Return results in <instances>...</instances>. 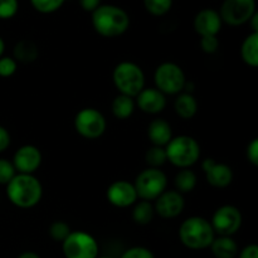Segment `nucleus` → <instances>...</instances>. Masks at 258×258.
Masks as SVG:
<instances>
[{
    "label": "nucleus",
    "instance_id": "nucleus-19",
    "mask_svg": "<svg viewBox=\"0 0 258 258\" xmlns=\"http://www.w3.org/2000/svg\"><path fill=\"white\" fill-rule=\"evenodd\" d=\"M211 248L216 258H236L238 254V246L231 237L221 236L214 238Z\"/></svg>",
    "mask_w": 258,
    "mask_h": 258
},
{
    "label": "nucleus",
    "instance_id": "nucleus-20",
    "mask_svg": "<svg viewBox=\"0 0 258 258\" xmlns=\"http://www.w3.org/2000/svg\"><path fill=\"white\" fill-rule=\"evenodd\" d=\"M241 55L244 63L251 67L258 66V33H252L242 43Z\"/></svg>",
    "mask_w": 258,
    "mask_h": 258
},
{
    "label": "nucleus",
    "instance_id": "nucleus-23",
    "mask_svg": "<svg viewBox=\"0 0 258 258\" xmlns=\"http://www.w3.org/2000/svg\"><path fill=\"white\" fill-rule=\"evenodd\" d=\"M14 55L20 62H33L38 57L37 45L29 40H22L15 45Z\"/></svg>",
    "mask_w": 258,
    "mask_h": 258
},
{
    "label": "nucleus",
    "instance_id": "nucleus-39",
    "mask_svg": "<svg viewBox=\"0 0 258 258\" xmlns=\"http://www.w3.org/2000/svg\"><path fill=\"white\" fill-rule=\"evenodd\" d=\"M249 20H251V23H252V29H253V33H258V24H257L258 14H257V13Z\"/></svg>",
    "mask_w": 258,
    "mask_h": 258
},
{
    "label": "nucleus",
    "instance_id": "nucleus-34",
    "mask_svg": "<svg viewBox=\"0 0 258 258\" xmlns=\"http://www.w3.org/2000/svg\"><path fill=\"white\" fill-rule=\"evenodd\" d=\"M201 47L203 52L208 53V54L216 53L219 47L218 39H217V37H202Z\"/></svg>",
    "mask_w": 258,
    "mask_h": 258
},
{
    "label": "nucleus",
    "instance_id": "nucleus-35",
    "mask_svg": "<svg viewBox=\"0 0 258 258\" xmlns=\"http://www.w3.org/2000/svg\"><path fill=\"white\" fill-rule=\"evenodd\" d=\"M247 158H248L249 163H252L253 165H258V140L254 139L252 140V143L249 144L248 148H247Z\"/></svg>",
    "mask_w": 258,
    "mask_h": 258
},
{
    "label": "nucleus",
    "instance_id": "nucleus-41",
    "mask_svg": "<svg viewBox=\"0 0 258 258\" xmlns=\"http://www.w3.org/2000/svg\"><path fill=\"white\" fill-rule=\"evenodd\" d=\"M4 48H5V44H4V40L0 38V58H2L3 53H4Z\"/></svg>",
    "mask_w": 258,
    "mask_h": 258
},
{
    "label": "nucleus",
    "instance_id": "nucleus-18",
    "mask_svg": "<svg viewBox=\"0 0 258 258\" xmlns=\"http://www.w3.org/2000/svg\"><path fill=\"white\" fill-rule=\"evenodd\" d=\"M148 135L151 143L154 144V146H160V148L168 145L169 141L173 139L171 138L170 125L166 121L161 120V118L154 120L149 125Z\"/></svg>",
    "mask_w": 258,
    "mask_h": 258
},
{
    "label": "nucleus",
    "instance_id": "nucleus-27",
    "mask_svg": "<svg viewBox=\"0 0 258 258\" xmlns=\"http://www.w3.org/2000/svg\"><path fill=\"white\" fill-rule=\"evenodd\" d=\"M166 160H168V159H166L165 149L160 148V146H153V148L149 149L148 153H146V163H148L151 168L161 166Z\"/></svg>",
    "mask_w": 258,
    "mask_h": 258
},
{
    "label": "nucleus",
    "instance_id": "nucleus-7",
    "mask_svg": "<svg viewBox=\"0 0 258 258\" xmlns=\"http://www.w3.org/2000/svg\"><path fill=\"white\" fill-rule=\"evenodd\" d=\"M62 251L66 258H97L98 244L91 234L71 232L62 242Z\"/></svg>",
    "mask_w": 258,
    "mask_h": 258
},
{
    "label": "nucleus",
    "instance_id": "nucleus-26",
    "mask_svg": "<svg viewBox=\"0 0 258 258\" xmlns=\"http://www.w3.org/2000/svg\"><path fill=\"white\" fill-rule=\"evenodd\" d=\"M144 5L150 14L161 17L171 9L173 0H144Z\"/></svg>",
    "mask_w": 258,
    "mask_h": 258
},
{
    "label": "nucleus",
    "instance_id": "nucleus-28",
    "mask_svg": "<svg viewBox=\"0 0 258 258\" xmlns=\"http://www.w3.org/2000/svg\"><path fill=\"white\" fill-rule=\"evenodd\" d=\"M30 3L37 12L43 13V14H49V13L59 9L64 0H30Z\"/></svg>",
    "mask_w": 258,
    "mask_h": 258
},
{
    "label": "nucleus",
    "instance_id": "nucleus-30",
    "mask_svg": "<svg viewBox=\"0 0 258 258\" xmlns=\"http://www.w3.org/2000/svg\"><path fill=\"white\" fill-rule=\"evenodd\" d=\"M18 0H0V19H10L18 12Z\"/></svg>",
    "mask_w": 258,
    "mask_h": 258
},
{
    "label": "nucleus",
    "instance_id": "nucleus-31",
    "mask_svg": "<svg viewBox=\"0 0 258 258\" xmlns=\"http://www.w3.org/2000/svg\"><path fill=\"white\" fill-rule=\"evenodd\" d=\"M15 176V168L13 163L0 159V184H8Z\"/></svg>",
    "mask_w": 258,
    "mask_h": 258
},
{
    "label": "nucleus",
    "instance_id": "nucleus-42",
    "mask_svg": "<svg viewBox=\"0 0 258 258\" xmlns=\"http://www.w3.org/2000/svg\"><path fill=\"white\" fill-rule=\"evenodd\" d=\"M98 258V257H97ZM100 258H112V257H100Z\"/></svg>",
    "mask_w": 258,
    "mask_h": 258
},
{
    "label": "nucleus",
    "instance_id": "nucleus-8",
    "mask_svg": "<svg viewBox=\"0 0 258 258\" xmlns=\"http://www.w3.org/2000/svg\"><path fill=\"white\" fill-rule=\"evenodd\" d=\"M155 85L164 95H175L185 86V75L183 70L175 63L166 62L159 66L154 75Z\"/></svg>",
    "mask_w": 258,
    "mask_h": 258
},
{
    "label": "nucleus",
    "instance_id": "nucleus-3",
    "mask_svg": "<svg viewBox=\"0 0 258 258\" xmlns=\"http://www.w3.org/2000/svg\"><path fill=\"white\" fill-rule=\"evenodd\" d=\"M216 232L207 219L202 217H191L183 222L179 229V238L181 243L190 249H204L211 247L216 238Z\"/></svg>",
    "mask_w": 258,
    "mask_h": 258
},
{
    "label": "nucleus",
    "instance_id": "nucleus-37",
    "mask_svg": "<svg viewBox=\"0 0 258 258\" xmlns=\"http://www.w3.org/2000/svg\"><path fill=\"white\" fill-rule=\"evenodd\" d=\"M10 145V135L7 128L0 126V153L7 150L8 146Z\"/></svg>",
    "mask_w": 258,
    "mask_h": 258
},
{
    "label": "nucleus",
    "instance_id": "nucleus-40",
    "mask_svg": "<svg viewBox=\"0 0 258 258\" xmlns=\"http://www.w3.org/2000/svg\"><path fill=\"white\" fill-rule=\"evenodd\" d=\"M18 258H40L38 256L37 253H34V252H24V253L20 254Z\"/></svg>",
    "mask_w": 258,
    "mask_h": 258
},
{
    "label": "nucleus",
    "instance_id": "nucleus-5",
    "mask_svg": "<svg viewBox=\"0 0 258 258\" xmlns=\"http://www.w3.org/2000/svg\"><path fill=\"white\" fill-rule=\"evenodd\" d=\"M113 83L121 95L135 97L145 86V76L141 68L133 62H122L116 66L112 75Z\"/></svg>",
    "mask_w": 258,
    "mask_h": 258
},
{
    "label": "nucleus",
    "instance_id": "nucleus-17",
    "mask_svg": "<svg viewBox=\"0 0 258 258\" xmlns=\"http://www.w3.org/2000/svg\"><path fill=\"white\" fill-rule=\"evenodd\" d=\"M165 95L158 88H144L138 95V106L146 113H159L165 108Z\"/></svg>",
    "mask_w": 258,
    "mask_h": 258
},
{
    "label": "nucleus",
    "instance_id": "nucleus-16",
    "mask_svg": "<svg viewBox=\"0 0 258 258\" xmlns=\"http://www.w3.org/2000/svg\"><path fill=\"white\" fill-rule=\"evenodd\" d=\"M156 212L163 218H174L178 217L184 209V198L179 191H164L156 199Z\"/></svg>",
    "mask_w": 258,
    "mask_h": 258
},
{
    "label": "nucleus",
    "instance_id": "nucleus-21",
    "mask_svg": "<svg viewBox=\"0 0 258 258\" xmlns=\"http://www.w3.org/2000/svg\"><path fill=\"white\" fill-rule=\"evenodd\" d=\"M176 113L180 116L181 118H191L197 113L198 110V103H197L196 98L190 95V93H184L176 98L175 103H174Z\"/></svg>",
    "mask_w": 258,
    "mask_h": 258
},
{
    "label": "nucleus",
    "instance_id": "nucleus-1",
    "mask_svg": "<svg viewBox=\"0 0 258 258\" xmlns=\"http://www.w3.org/2000/svg\"><path fill=\"white\" fill-rule=\"evenodd\" d=\"M92 25L96 32L106 38L122 35L130 25L128 14L115 5H100L92 12Z\"/></svg>",
    "mask_w": 258,
    "mask_h": 258
},
{
    "label": "nucleus",
    "instance_id": "nucleus-36",
    "mask_svg": "<svg viewBox=\"0 0 258 258\" xmlns=\"http://www.w3.org/2000/svg\"><path fill=\"white\" fill-rule=\"evenodd\" d=\"M239 258H258V247L256 244H249L244 247L239 253Z\"/></svg>",
    "mask_w": 258,
    "mask_h": 258
},
{
    "label": "nucleus",
    "instance_id": "nucleus-33",
    "mask_svg": "<svg viewBox=\"0 0 258 258\" xmlns=\"http://www.w3.org/2000/svg\"><path fill=\"white\" fill-rule=\"evenodd\" d=\"M121 258H155L153 252L145 247H133L128 248Z\"/></svg>",
    "mask_w": 258,
    "mask_h": 258
},
{
    "label": "nucleus",
    "instance_id": "nucleus-6",
    "mask_svg": "<svg viewBox=\"0 0 258 258\" xmlns=\"http://www.w3.org/2000/svg\"><path fill=\"white\" fill-rule=\"evenodd\" d=\"M168 179L158 168H150L141 171L136 178L135 190L143 201H155L165 191Z\"/></svg>",
    "mask_w": 258,
    "mask_h": 258
},
{
    "label": "nucleus",
    "instance_id": "nucleus-32",
    "mask_svg": "<svg viewBox=\"0 0 258 258\" xmlns=\"http://www.w3.org/2000/svg\"><path fill=\"white\" fill-rule=\"evenodd\" d=\"M17 71V62L10 57L0 58V77H10Z\"/></svg>",
    "mask_w": 258,
    "mask_h": 258
},
{
    "label": "nucleus",
    "instance_id": "nucleus-24",
    "mask_svg": "<svg viewBox=\"0 0 258 258\" xmlns=\"http://www.w3.org/2000/svg\"><path fill=\"white\" fill-rule=\"evenodd\" d=\"M197 185V176L189 169H183L175 176V186L179 193H189Z\"/></svg>",
    "mask_w": 258,
    "mask_h": 258
},
{
    "label": "nucleus",
    "instance_id": "nucleus-12",
    "mask_svg": "<svg viewBox=\"0 0 258 258\" xmlns=\"http://www.w3.org/2000/svg\"><path fill=\"white\" fill-rule=\"evenodd\" d=\"M42 163L39 149L33 145H24L17 150L13 160L15 170L19 174H33Z\"/></svg>",
    "mask_w": 258,
    "mask_h": 258
},
{
    "label": "nucleus",
    "instance_id": "nucleus-22",
    "mask_svg": "<svg viewBox=\"0 0 258 258\" xmlns=\"http://www.w3.org/2000/svg\"><path fill=\"white\" fill-rule=\"evenodd\" d=\"M134 110H135V102H134L133 97L120 95L113 100L112 112L117 118L125 120V118L130 117L133 115Z\"/></svg>",
    "mask_w": 258,
    "mask_h": 258
},
{
    "label": "nucleus",
    "instance_id": "nucleus-25",
    "mask_svg": "<svg viewBox=\"0 0 258 258\" xmlns=\"http://www.w3.org/2000/svg\"><path fill=\"white\" fill-rule=\"evenodd\" d=\"M154 208L148 201H141L133 211V218L138 224H148L153 221Z\"/></svg>",
    "mask_w": 258,
    "mask_h": 258
},
{
    "label": "nucleus",
    "instance_id": "nucleus-15",
    "mask_svg": "<svg viewBox=\"0 0 258 258\" xmlns=\"http://www.w3.org/2000/svg\"><path fill=\"white\" fill-rule=\"evenodd\" d=\"M222 23L219 13L213 9H204L194 18V29L201 37H217Z\"/></svg>",
    "mask_w": 258,
    "mask_h": 258
},
{
    "label": "nucleus",
    "instance_id": "nucleus-9",
    "mask_svg": "<svg viewBox=\"0 0 258 258\" xmlns=\"http://www.w3.org/2000/svg\"><path fill=\"white\" fill-rule=\"evenodd\" d=\"M75 127L82 138L98 139L106 130V120L96 108H83L76 115Z\"/></svg>",
    "mask_w": 258,
    "mask_h": 258
},
{
    "label": "nucleus",
    "instance_id": "nucleus-29",
    "mask_svg": "<svg viewBox=\"0 0 258 258\" xmlns=\"http://www.w3.org/2000/svg\"><path fill=\"white\" fill-rule=\"evenodd\" d=\"M70 226L64 222H54L49 228V234L54 241L63 242L70 236Z\"/></svg>",
    "mask_w": 258,
    "mask_h": 258
},
{
    "label": "nucleus",
    "instance_id": "nucleus-13",
    "mask_svg": "<svg viewBox=\"0 0 258 258\" xmlns=\"http://www.w3.org/2000/svg\"><path fill=\"white\" fill-rule=\"evenodd\" d=\"M107 199L112 206L117 208H126L135 204L138 199L135 186L128 181L117 180L111 184L107 189Z\"/></svg>",
    "mask_w": 258,
    "mask_h": 258
},
{
    "label": "nucleus",
    "instance_id": "nucleus-10",
    "mask_svg": "<svg viewBox=\"0 0 258 258\" xmlns=\"http://www.w3.org/2000/svg\"><path fill=\"white\" fill-rule=\"evenodd\" d=\"M256 14V2L254 0H224L221 8L222 22L238 27L249 22Z\"/></svg>",
    "mask_w": 258,
    "mask_h": 258
},
{
    "label": "nucleus",
    "instance_id": "nucleus-4",
    "mask_svg": "<svg viewBox=\"0 0 258 258\" xmlns=\"http://www.w3.org/2000/svg\"><path fill=\"white\" fill-rule=\"evenodd\" d=\"M166 159L173 165L181 169H188L201 156V148L197 140L190 136L181 135L169 141L165 149Z\"/></svg>",
    "mask_w": 258,
    "mask_h": 258
},
{
    "label": "nucleus",
    "instance_id": "nucleus-14",
    "mask_svg": "<svg viewBox=\"0 0 258 258\" xmlns=\"http://www.w3.org/2000/svg\"><path fill=\"white\" fill-rule=\"evenodd\" d=\"M206 178L211 185L216 188H226L233 180V173L228 165L222 163H216L213 159H206L202 164Z\"/></svg>",
    "mask_w": 258,
    "mask_h": 258
},
{
    "label": "nucleus",
    "instance_id": "nucleus-2",
    "mask_svg": "<svg viewBox=\"0 0 258 258\" xmlns=\"http://www.w3.org/2000/svg\"><path fill=\"white\" fill-rule=\"evenodd\" d=\"M8 198L19 208H32L39 203L43 189L35 176L32 174H15L7 184Z\"/></svg>",
    "mask_w": 258,
    "mask_h": 258
},
{
    "label": "nucleus",
    "instance_id": "nucleus-11",
    "mask_svg": "<svg viewBox=\"0 0 258 258\" xmlns=\"http://www.w3.org/2000/svg\"><path fill=\"white\" fill-rule=\"evenodd\" d=\"M211 224L213 231L217 232L219 236L231 237L241 228L242 214L236 207L223 206L217 209Z\"/></svg>",
    "mask_w": 258,
    "mask_h": 258
},
{
    "label": "nucleus",
    "instance_id": "nucleus-38",
    "mask_svg": "<svg viewBox=\"0 0 258 258\" xmlns=\"http://www.w3.org/2000/svg\"><path fill=\"white\" fill-rule=\"evenodd\" d=\"M80 5L86 12H93L101 5V0H78Z\"/></svg>",
    "mask_w": 258,
    "mask_h": 258
}]
</instances>
